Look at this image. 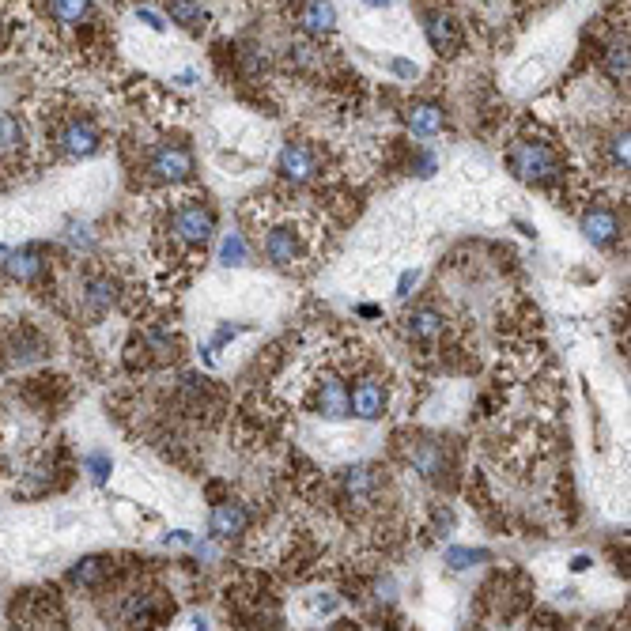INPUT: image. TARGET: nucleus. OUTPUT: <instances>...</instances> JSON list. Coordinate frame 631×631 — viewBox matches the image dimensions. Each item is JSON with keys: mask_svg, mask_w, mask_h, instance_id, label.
Segmentation results:
<instances>
[{"mask_svg": "<svg viewBox=\"0 0 631 631\" xmlns=\"http://www.w3.org/2000/svg\"><path fill=\"white\" fill-rule=\"evenodd\" d=\"M299 27L310 38H329L337 31V8L329 0H307L303 12H299Z\"/></svg>", "mask_w": 631, "mask_h": 631, "instance_id": "obj_10", "label": "nucleus"}, {"mask_svg": "<svg viewBox=\"0 0 631 631\" xmlns=\"http://www.w3.org/2000/svg\"><path fill=\"white\" fill-rule=\"evenodd\" d=\"M223 261H227V265H242V261H246V242H242L239 235H231V239L223 242Z\"/></svg>", "mask_w": 631, "mask_h": 631, "instance_id": "obj_27", "label": "nucleus"}, {"mask_svg": "<svg viewBox=\"0 0 631 631\" xmlns=\"http://www.w3.org/2000/svg\"><path fill=\"white\" fill-rule=\"evenodd\" d=\"M167 16L171 23L186 27L189 35H201L208 27V12L201 8V0H167Z\"/></svg>", "mask_w": 631, "mask_h": 631, "instance_id": "obj_17", "label": "nucleus"}, {"mask_svg": "<svg viewBox=\"0 0 631 631\" xmlns=\"http://www.w3.org/2000/svg\"><path fill=\"white\" fill-rule=\"evenodd\" d=\"M424 31H427V42H431V50L435 53L458 50V27H454V19L446 16V12H427Z\"/></svg>", "mask_w": 631, "mask_h": 631, "instance_id": "obj_13", "label": "nucleus"}, {"mask_svg": "<svg viewBox=\"0 0 631 631\" xmlns=\"http://www.w3.org/2000/svg\"><path fill=\"white\" fill-rule=\"evenodd\" d=\"M318 412L325 420H341V416H352L348 412V386H344L337 375H325L318 382Z\"/></svg>", "mask_w": 631, "mask_h": 631, "instance_id": "obj_11", "label": "nucleus"}, {"mask_svg": "<svg viewBox=\"0 0 631 631\" xmlns=\"http://www.w3.org/2000/svg\"><path fill=\"white\" fill-rule=\"evenodd\" d=\"M137 16H140V19H144V23H148V27H155V31H163V27H167V23H163V19L155 16L152 8H140Z\"/></svg>", "mask_w": 631, "mask_h": 631, "instance_id": "obj_31", "label": "nucleus"}, {"mask_svg": "<svg viewBox=\"0 0 631 631\" xmlns=\"http://www.w3.org/2000/svg\"><path fill=\"white\" fill-rule=\"evenodd\" d=\"M239 69L246 80H261L265 72H269V53L261 50V46H242L239 50Z\"/></svg>", "mask_w": 631, "mask_h": 631, "instance_id": "obj_22", "label": "nucleus"}, {"mask_svg": "<svg viewBox=\"0 0 631 631\" xmlns=\"http://www.w3.org/2000/svg\"><path fill=\"white\" fill-rule=\"evenodd\" d=\"M148 344H152L159 356H167V352L174 348V337L167 333V329H152V333H148Z\"/></svg>", "mask_w": 631, "mask_h": 631, "instance_id": "obj_28", "label": "nucleus"}, {"mask_svg": "<svg viewBox=\"0 0 631 631\" xmlns=\"http://www.w3.org/2000/svg\"><path fill=\"white\" fill-rule=\"evenodd\" d=\"M16 352H12V359L16 363H31V359H42L46 356V344H42V337L38 333H31V329H23V341L16 337V344H12Z\"/></svg>", "mask_w": 631, "mask_h": 631, "instance_id": "obj_25", "label": "nucleus"}, {"mask_svg": "<svg viewBox=\"0 0 631 631\" xmlns=\"http://www.w3.org/2000/svg\"><path fill=\"white\" fill-rule=\"evenodd\" d=\"M114 299H118V284H114L110 276H95V280H87V307L106 310Z\"/></svg>", "mask_w": 631, "mask_h": 631, "instance_id": "obj_23", "label": "nucleus"}, {"mask_svg": "<svg viewBox=\"0 0 631 631\" xmlns=\"http://www.w3.org/2000/svg\"><path fill=\"white\" fill-rule=\"evenodd\" d=\"M412 167H416V174H420V178H427V174L435 171V155H431V152H420V155H416V163H412Z\"/></svg>", "mask_w": 631, "mask_h": 631, "instance_id": "obj_30", "label": "nucleus"}, {"mask_svg": "<svg viewBox=\"0 0 631 631\" xmlns=\"http://www.w3.org/2000/svg\"><path fill=\"white\" fill-rule=\"evenodd\" d=\"M276 167H280V174L288 178L291 186H303V182H310L318 174V152L310 148L307 140H288Z\"/></svg>", "mask_w": 631, "mask_h": 631, "instance_id": "obj_4", "label": "nucleus"}, {"mask_svg": "<svg viewBox=\"0 0 631 631\" xmlns=\"http://www.w3.org/2000/svg\"><path fill=\"white\" fill-rule=\"evenodd\" d=\"M363 4H371V8H390L393 0H363Z\"/></svg>", "mask_w": 631, "mask_h": 631, "instance_id": "obj_33", "label": "nucleus"}, {"mask_svg": "<svg viewBox=\"0 0 631 631\" xmlns=\"http://www.w3.org/2000/svg\"><path fill=\"white\" fill-rule=\"evenodd\" d=\"M148 171L163 182H189L197 167H193V152L186 144H159L148 159Z\"/></svg>", "mask_w": 631, "mask_h": 631, "instance_id": "obj_3", "label": "nucleus"}, {"mask_svg": "<svg viewBox=\"0 0 631 631\" xmlns=\"http://www.w3.org/2000/svg\"><path fill=\"white\" fill-rule=\"evenodd\" d=\"M393 72H401V76H416V65H409V61H393Z\"/></svg>", "mask_w": 631, "mask_h": 631, "instance_id": "obj_32", "label": "nucleus"}, {"mask_svg": "<svg viewBox=\"0 0 631 631\" xmlns=\"http://www.w3.org/2000/svg\"><path fill=\"white\" fill-rule=\"evenodd\" d=\"M265 257L273 261L276 269H291L299 257H303V246H299V235L291 227H273L265 235Z\"/></svg>", "mask_w": 631, "mask_h": 631, "instance_id": "obj_9", "label": "nucleus"}, {"mask_svg": "<svg viewBox=\"0 0 631 631\" xmlns=\"http://www.w3.org/2000/svg\"><path fill=\"white\" fill-rule=\"evenodd\" d=\"M171 227L174 235L182 242H189V246H205L212 239V231H216V212L208 205H201V201H189V205H182L171 216Z\"/></svg>", "mask_w": 631, "mask_h": 631, "instance_id": "obj_2", "label": "nucleus"}, {"mask_svg": "<svg viewBox=\"0 0 631 631\" xmlns=\"http://www.w3.org/2000/svg\"><path fill=\"white\" fill-rule=\"evenodd\" d=\"M628 69H631L628 38H616V42L605 46V72H609V80H613V84H624V80H628Z\"/></svg>", "mask_w": 631, "mask_h": 631, "instance_id": "obj_21", "label": "nucleus"}, {"mask_svg": "<svg viewBox=\"0 0 631 631\" xmlns=\"http://www.w3.org/2000/svg\"><path fill=\"white\" fill-rule=\"evenodd\" d=\"M582 235L594 242V246H613L616 235H620V223L609 208H590L586 216H582Z\"/></svg>", "mask_w": 631, "mask_h": 631, "instance_id": "obj_12", "label": "nucleus"}, {"mask_svg": "<svg viewBox=\"0 0 631 631\" xmlns=\"http://www.w3.org/2000/svg\"><path fill=\"white\" fill-rule=\"evenodd\" d=\"M53 19L69 23V27H80V23H91L95 19V4L91 0H50Z\"/></svg>", "mask_w": 631, "mask_h": 631, "instance_id": "obj_18", "label": "nucleus"}, {"mask_svg": "<svg viewBox=\"0 0 631 631\" xmlns=\"http://www.w3.org/2000/svg\"><path fill=\"white\" fill-rule=\"evenodd\" d=\"M609 152H613L616 171H628V129H624V133H616V137L609 140Z\"/></svg>", "mask_w": 631, "mask_h": 631, "instance_id": "obj_26", "label": "nucleus"}, {"mask_svg": "<svg viewBox=\"0 0 631 631\" xmlns=\"http://www.w3.org/2000/svg\"><path fill=\"white\" fill-rule=\"evenodd\" d=\"M412 465H416V473H424L427 480H439L446 473L443 450H439V446H431V443H424V446H416V450H412Z\"/></svg>", "mask_w": 631, "mask_h": 631, "instance_id": "obj_20", "label": "nucleus"}, {"mask_svg": "<svg viewBox=\"0 0 631 631\" xmlns=\"http://www.w3.org/2000/svg\"><path fill=\"white\" fill-rule=\"evenodd\" d=\"M57 144H61V152H69V155H95L99 144H103V137H99V129H95L91 121L76 118L57 133Z\"/></svg>", "mask_w": 631, "mask_h": 631, "instance_id": "obj_8", "label": "nucleus"}, {"mask_svg": "<svg viewBox=\"0 0 631 631\" xmlns=\"http://www.w3.org/2000/svg\"><path fill=\"white\" fill-rule=\"evenodd\" d=\"M106 579H110V560L106 556H87L69 571V582L80 590H99Z\"/></svg>", "mask_w": 631, "mask_h": 631, "instance_id": "obj_16", "label": "nucleus"}, {"mask_svg": "<svg viewBox=\"0 0 631 631\" xmlns=\"http://www.w3.org/2000/svg\"><path fill=\"white\" fill-rule=\"evenodd\" d=\"M405 121H409V129L416 133V137H435V133H443V129H446L443 106H435V103H416V106H409Z\"/></svg>", "mask_w": 631, "mask_h": 631, "instance_id": "obj_15", "label": "nucleus"}, {"mask_svg": "<svg viewBox=\"0 0 631 631\" xmlns=\"http://www.w3.org/2000/svg\"><path fill=\"white\" fill-rule=\"evenodd\" d=\"M23 144V121L8 110H0V152H12Z\"/></svg>", "mask_w": 631, "mask_h": 631, "instance_id": "obj_24", "label": "nucleus"}, {"mask_svg": "<svg viewBox=\"0 0 631 631\" xmlns=\"http://www.w3.org/2000/svg\"><path fill=\"white\" fill-rule=\"evenodd\" d=\"M405 322H409V325H405V329H409V337H412V341H420V344L439 341V337H443V329H446V318L439 314V310H431V307L412 310Z\"/></svg>", "mask_w": 631, "mask_h": 631, "instance_id": "obj_14", "label": "nucleus"}, {"mask_svg": "<svg viewBox=\"0 0 631 631\" xmlns=\"http://www.w3.org/2000/svg\"><path fill=\"white\" fill-rule=\"evenodd\" d=\"M87 469H91V480L103 484L106 473H110V458H106V454H91V458H87Z\"/></svg>", "mask_w": 631, "mask_h": 631, "instance_id": "obj_29", "label": "nucleus"}, {"mask_svg": "<svg viewBox=\"0 0 631 631\" xmlns=\"http://www.w3.org/2000/svg\"><path fill=\"white\" fill-rule=\"evenodd\" d=\"M246 526H250V511H246L242 503H235V499H223V503H216L212 514H208V529H212L220 541H231V537L246 533Z\"/></svg>", "mask_w": 631, "mask_h": 631, "instance_id": "obj_7", "label": "nucleus"}, {"mask_svg": "<svg viewBox=\"0 0 631 631\" xmlns=\"http://www.w3.org/2000/svg\"><path fill=\"white\" fill-rule=\"evenodd\" d=\"M348 412H356L359 420H378L386 412V386L375 375H363L348 390Z\"/></svg>", "mask_w": 631, "mask_h": 631, "instance_id": "obj_5", "label": "nucleus"}, {"mask_svg": "<svg viewBox=\"0 0 631 631\" xmlns=\"http://www.w3.org/2000/svg\"><path fill=\"white\" fill-rule=\"evenodd\" d=\"M511 171L522 178V182H533V186H548L552 178H560V155L556 148L541 137H526L518 140L511 148Z\"/></svg>", "mask_w": 631, "mask_h": 631, "instance_id": "obj_1", "label": "nucleus"}, {"mask_svg": "<svg viewBox=\"0 0 631 631\" xmlns=\"http://www.w3.org/2000/svg\"><path fill=\"white\" fill-rule=\"evenodd\" d=\"M46 273V257H42V250H23V254H16L12 261H8V276L12 280H38V276Z\"/></svg>", "mask_w": 631, "mask_h": 631, "instance_id": "obj_19", "label": "nucleus"}, {"mask_svg": "<svg viewBox=\"0 0 631 631\" xmlns=\"http://www.w3.org/2000/svg\"><path fill=\"white\" fill-rule=\"evenodd\" d=\"M341 495L348 507H371L378 495V473L367 465H356L341 477Z\"/></svg>", "mask_w": 631, "mask_h": 631, "instance_id": "obj_6", "label": "nucleus"}]
</instances>
